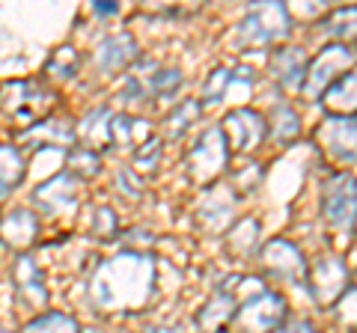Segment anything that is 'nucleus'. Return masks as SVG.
Instances as JSON below:
<instances>
[{
	"label": "nucleus",
	"instance_id": "nucleus-1",
	"mask_svg": "<svg viewBox=\"0 0 357 333\" xmlns=\"http://www.w3.org/2000/svg\"><path fill=\"white\" fill-rule=\"evenodd\" d=\"M155 283V262L146 253H119L93 277V297L105 309L140 307Z\"/></svg>",
	"mask_w": 357,
	"mask_h": 333
},
{
	"label": "nucleus",
	"instance_id": "nucleus-2",
	"mask_svg": "<svg viewBox=\"0 0 357 333\" xmlns=\"http://www.w3.org/2000/svg\"><path fill=\"white\" fill-rule=\"evenodd\" d=\"M289 24L292 18L283 3H256L241 24V42L244 45H271L289 36Z\"/></svg>",
	"mask_w": 357,
	"mask_h": 333
},
{
	"label": "nucleus",
	"instance_id": "nucleus-3",
	"mask_svg": "<svg viewBox=\"0 0 357 333\" xmlns=\"http://www.w3.org/2000/svg\"><path fill=\"white\" fill-rule=\"evenodd\" d=\"M227 161H229L227 137H223L220 128H208L194 143L191 155H188V170H191V179L197 185H211L223 173Z\"/></svg>",
	"mask_w": 357,
	"mask_h": 333
},
{
	"label": "nucleus",
	"instance_id": "nucleus-4",
	"mask_svg": "<svg viewBox=\"0 0 357 333\" xmlns=\"http://www.w3.org/2000/svg\"><path fill=\"white\" fill-rule=\"evenodd\" d=\"M0 102H3L6 114L13 116L21 125H33L36 119L48 114V107L54 102V95L39 84H27V81H15V84H3L0 90Z\"/></svg>",
	"mask_w": 357,
	"mask_h": 333
},
{
	"label": "nucleus",
	"instance_id": "nucleus-5",
	"mask_svg": "<svg viewBox=\"0 0 357 333\" xmlns=\"http://www.w3.org/2000/svg\"><path fill=\"white\" fill-rule=\"evenodd\" d=\"M351 63H354V51L349 45H328L316 60L310 63L304 86H301V90H304L307 98L325 95L331 86L345 75V69H349Z\"/></svg>",
	"mask_w": 357,
	"mask_h": 333
},
{
	"label": "nucleus",
	"instance_id": "nucleus-6",
	"mask_svg": "<svg viewBox=\"0 0 357 333\" xmlns=\"http://www.w3.org/2000/svg\"><path fill=\"white\" fill-rule=\"evenodd\" d=\"M321 208L331 226L349 229L357 224V179L349 173H337L325 185V196H321Z\"/></svg>",
	"mask_w": 357,
	"mask_h": 333
},
{
	"label": "nucleus",
	"instance_id": "nucleus-7",
	"mask_svg": "<svg viewBox=\"0 0 357 333\" xmlns=\"http://www.w3.org/2000/svg\"><path fill=\"white\" fill-rule=\"evenodd\" d=\"M283 318H286L283 297L274 292H259L236 313V325L241 333H274Z\"/></svg>",
	"mask_w": 357,
	"mask_h": 333
},
{
	"label": "nucleus",
	"instance_id": "nucleus-8",
	"mask_svg": "<svg viewBox=\"0 0 357 333\" xmlns=\"http://www.w3.org/2000/svg\"><path fill=\"white\" fill-rule=\"evenodd\" d=\"M316 137L331 158L357 161V119L349 116H328L316 128Z\"/></svg>",
	"mask_w": 357,
	"mask_h": 333
},
{
	"label": "nucleus",
	"instance_id": "nucleus-9",
	"mask_svg": "<svg viewBox=\"0 0 357 333\" xmlns=\"http://www.w3.org/2000/svg\"><path fill=\"white\" fill-rule=\"evenodd\" d=\"M310 292L319 304H337L345 295V283H349V271L337 256H321L312 271H307Z\"/></svg>",
	"mask_w": 357,
	"mask_h": 333
},
{
	"label": "nucleus",
	"instance_id": "nucleus-10",
	"mask_svg": "<svg viewBox=\"0 0 357 333\" xmlns=\"http://www.w3.org/2000/svg\"><path fill=\"white\" fill-rule=\"evenodd\" d=\"M77 191H81V182L77 176L72 173H60L48 179L42 187H36L33 194V203H36L42 212H51V215H60V212H69L77 203Z\"/></svg>",
	"mask_w": 357,
	"mask_h": 333
},
{
	"label": "nucleus",
	"instance_id": "nucleus-11",
	"mask_svg": "<svg viewBox=\"0 0 357 333\" xmlns=\"http://www.w3.org/2000/svg\"><path fill=\"white\" fill-rule=\"evenodd\" d=\"M223 137H227L238 152L256 149L265 137V122L256 110H232V114L223 119Z\"/></svg>",
	"mask_w": 357,
	"mask_h": 333
},
{
	"label": "nucleus",
	"instance_id": "nucleus-12",
	"mask_svg": "<svg viewBox=\"0 0 357 333\" xmlns=\"http://www.w3.org/2000/svg\"><path fill=\"white\" fill-rule=\"evenodd\" d=\"M262 262L274 277H286V280H307L304 256H301V250L295 247V244H289V241H271L262 250Z\"/></svg>",
	"mask_w": 357,
	"mask_h": 333
},
{
	"label": "nucleus",
	"instance_id": "nucleus-13",
	"mask_svg": "<svg viewBox=\"0 0 357 333\" xmlns=\"http://www.w3.org/2000/svg\"><path fill=\"white\" fill-rule=\"evenodd\" d=\"M307 69H310V63L301 48H277L271 57V77L283 90H301Z\"/></svg>",
	"mask_w": 357,
	"mask_h": 333
},
{
	"label": "nucleus",
	"instance_id": "nucleus-14",
	"mask_svg": "<svg viewBox=\"0 0 357 333\" xmlns=\"http://www.w3.org/2000/svg\"><path fill=\"white\" fill-rule=\"evenodd\" d=\"M36 232H39L36 215L27 212V208H15V212L0 217V241L13 250H27L36 241Z\"/></svg>",
	"mask_w": 357,
	"mask_h": 333
},
{
	"label": "nucleus",
	"instance_id": "nucleus-15",
	"mask_svg": "<svg viewBox=\"0 0 357 333\" xmlns=\"http://www.w3.org/2000/svg\"><path fill=\"white\" fill-rule=\"evenodd\" d=\"M13 280L18 286V297L30 307H45L48 301V292H45V283H42V271L36 268V262L30 256H21L13 268Z\"/></svg>",
	"mask_w": 357,
	"mask_h": 333
},
{
	"label": "nucleus",
	"instance_id": "nucleus-16",
	"mask_svg": "<svg viewBox=\"0 0 357 333\" xmlns=\"http://www.w3.org/2000/svg\"><path fill=\"white\" fill-rule=\"evenodd\" d=\"M110 110L98 107V110H89V114L81 119V125H77V137H81L84 149H105L114 143V122H110Z\"/></svg>",
	"mask_w": 357,
	"mask_h": 333
},
{
	"label": "nucleus",
	"instance_id": "nucleus-17",
	"mask_svg": "<svg viewBox=\"0 0 357 333\" xmlns=\"http://www.w3.org/2000/svg\"><path fill=\"white\" fill-rule=\"evenodd\" d=\"M232 318H236V295L227 292V288H220V292H215L208 297V304L203 307L197 325L206 333H220Z\"/></svg>",
	"mask_w": 357,
	"mask_h": 333
},
{
	"label": "nucleus",
	"instance_id": "nucleus-18",
	"mask_svg": "<svg viewBox=\"0 0 357 333\" xmlns=\"http://www.w3.org/2000/svg\"><path fill=\"white\" fill-rule=\"evenodd\" d=\"M134 60V39L128 33H119V36H110L107 42H102L96 51V63L102 72H116L126 69V65Z\"/></svg>",
	"mask_w": 357,
	"mask_h": 333
},
{
	"label": "nucleus",
	"instance_id": "nucleus-19",
	"mask_svg": "<svg viewBox=\"0 0 357 333\" xmlns=\"http://www.w3.org/2000/svg\"><path fill=\"white\" fill-rule=\"evenodd\" d=\"M321 104L331 116H345L357 110V75H342L331 90L321 95Z\"/></svg>",
	"mask_w": 357,
	"mask_h": 333
},
{
	"label": "nucleus",
	"instance_id": "nucleus-20",
	"mask_svg": "<svg viewBox=\"0 0 357 333\" xmlns=\"http://www.w3.org/2000/svg\"><path fill=\"white\" fill-rule=\"evenodd\" d=\"M321 30L328 36L337 39V45H345V42L357 39V9L349 6V9H333V13L321 21Z\"/></svg>",
	"mask_w": 357,
	"mask_h": 333
},
{
	"label": "nucleus",
	"instance_id": "nucleus-21",
	"mask_svg": "<svg viewBox=\"0 0 357 333\" xmlns=\"http://www.w3.org/2000/svg\"><path fill=\"white\" fill-rule=\"evenodd\" d=\"M301 134V119L292 107H274L271 114V137L277 143H292Z\"/></svg>",
	"mask_w": 357,
	"mask_h": 333
},
{
	"label": "nucleus",
	"instance_id": "nucleus-22",
	"mask_svg": "<svg viewBox=\"0 0 357 333\" xmlns=\"http://www.w3.org/2000/svg\"><path fill=\"white\" fill-rule=\"evenodd\" d=\"M256 235H259V224H256L253 217H244L238 220L236 226L229 232V250L244 256V253H250L256 247Z\"/></svg>",
	"mask_w": 357,
	"mask_h": 333
},
{
	"label": "nucleus",
	"instance_id": "nucleus-23",
	"mask_svg": "<svg viewBox=\"0 0 357 333\" xmlns=\"http://www.w3.org/2000/svg\"><path fill=\"white\" fill-rule=\"evenodd\" d=\"M199 107H203V104L194 102V98H191V102H182V104H178L173 114L167 116V122H164L167 137H182L185 131H188V125H191V122L199 116Z\"/></svg>",
	"mask_w": 357,
	"mask_h": 333
},
{
	"label": "nucleus",
	"instance_id": "nucleus-24",
	"mask_svg": "<svg viewBox=\"0 0 357 333\" xmlns=\"http://www.w3.org/2000/svg\"><path fill=\"white\" fill-rule=\"evenodd\" d=\"M24 333H77V321L63 313H48V316L33 318L24 327Z\"/></svg>",
	"mask_w": 357,
	"mask_h": 333
},
{
	"label": "nucleus",
	"instance_id": "nucleus-25",
	"mask_svg": "<svg viewBox=\"0 0 357 333\" xmlns=\"http://www.w3.org/2000/svg\"><path fill=\"white\" fill-rule=\"evenodd\" d=\"M24 179V161L13 146H0V187H13Z\"/></svg>",
	"mask_w": 357,
	"mask_h": 333
},
{
	"label": "nucleus",
	"instance_id": "nucleus-26",
	"mask_svg": "<svg viewBox=\"0 0 357 333\" xmlns=\"http://www.w3.org/2000/svg\"><path fill=\"white\" fill-rule=\"evenodd\" d=\"M229 84H232V69H215L211 77L206 81V86H203V102L206 104L223 102L227 93H229Z\"/></svg>",
	"mask_w": 357,
	"mask_h": 333
},
{
	"label": "nucleus",
	"instance_id": "nucleus-27",
	"mask_svg": "<svg viewBox=\"0 0 357 333\" xmlns=\"http://www.w3.org/2000/svg\"><path fill=\"white\" fill-rule=\"evenodd\" d=\"M75 69H77V54L69 45L57 48L54 51V57L48 60V75H54V77H72Z\"/></svg>",
	"mask_w": 357,
	"mask_h": 333
},
{
	"label": "nucleus",
	"instance_id": "nucleus-28",
	"mask_svg": "<svg viewBox=\"0 0 357 333\" xmlns=\"http://www.w3.org/2000/svg\"><path fill=\"white\" fill-rule=\"evenodd\" d=\"M178 84H182V75L176 69H164V72H155L152 75V86H149V95H161V98H173Z\"/></svg>",
	"mask_w": 357,
	"mask_h": 333
},
{
	"label": "nucleus",
	"instance_id": "nucleus-29",
	"mask_svg": "<svg viewBox=\"0 0 357 333\" xmlns=\"http://www.w3.org/2000/svg\"><path fill=\"white\" fill-rule=\"evenodd\" d=\"M69 173L77 176V173H98V155L93 149H84L77 146L69 152Z\"/></svg>",
	"mask_w": 357,
	"mask_h": 333
},
{
	"label": "nucleus",
	"instance_id": "nucleus-30",
	"mask_svg": "<svg viewBox=\"0 0 357 333\" xmlns=\"http://www.w3.org/2000/svg\"><path fill=\"white\" fill-rule=\"evenodd\" d=\"M161 158V140H146L143 146L134 149V164L140 166V170H152L155 164Z\"/></svg>",
	"mask_w": 357,
	"mask_h": 333
},
{
	"label": "nucleus",
	"instance_id": "nucleus-31",
	"mask_svg": "<svg viewBox=\"0 0 357 333\" xmlns=\"http://www.w3.org/2000/svg\"><path fill=\"white\" fill-rule=\"evenodd\" d=\"M229 215H232L229 206H203V212H199V224H206L208 229H223L229 224Z\"/></svg>",
	"mask_w": 357,
	"mask_h": 333
},
{
	"label": "nucleus",
	"instance_id": "nucleus-32",
	"mask_svg": "<svg viewBox=\"0 0 357 333\" xmlns=\"http://www.w3.org/2000/svg\"><path fill=\"white\" fill-rule=\"evenodd\" d=\"M337 316L345 327H357V288L345 292L337 301Z\"/></svg>",
	"mask_w": 357,
	"mask_h": 333
},
{
	"label": "nucleus",
	"instance_id": "nucleus-33",
	"mask_svg": "<svg viewBox=\"0 0 357 333\" xmlns=\"http://www.w3.org/2000/svg\"><path fill=\"white\" fill-rule=\"evenodd\" d=\"M93 215H96V224L89 226V229H93L98 238L114 235V232H116V217H114V212H110V208H105V206H98V208H93Z\"/></svg>",
	"mask_w": 357,
	"mask_h": 333
},
{
	"label": "nucleus",
	"instance_id": "nucleus-34",
	"mask_svg": "<svg viewBox=\"0 0 357 333\" xmlns=\"http://www.w3.org/2000/svg\"><path fill=\"white\" fill-rule=\"evenodd\" d=\"M274 333H319V330L307 325V321H292V325H286V327H277Z\"/></svg>",
	"mask_w": 357,
	"mask_h": 333
},
{
	"label": "nucleus",
	"instance_id": "nucleus-35",
	"mask_svg": "<svg viewBox=\"0 0 357 333\" xmlns=\"http://www.w3.org/2000/svg\"><path fill=\"white\" fill-rule=\"evenodd\" d=\"M96 13H102V15H105V13H107V15H114V13H116V6H114V3H107V6H105V3H98V6H96Z\"/></svg>",
	"mask_w": 357,
	"mask_h": 333
},
{
	"label": "nucleus",
	"instance_id": "nucleus-36",
	"mask_svg": "<svg viewBox=\"0 0 357 333\" xmlns=\"http://www.w3.org/2000/svg\"><path fill=\"white\" fill-rule=\"evenodd\" d=\"M149 333H182V330H176V327H155V330H149Z\"/></svg>",
	"mask_w": 357,
	"mask_h": 333
},
{
	"label": "nucleus",
	"instance_id": "nucleus-37",
	"mask_svg": "<svg viewBox=\"0 0 357 333\" xmlns=\"http://www.w3.org/2000/svg\"><path fill=\"white\" fill-rule=\"evenodd\" d=\"M6 196V187H0V199H3Z\"/></svg>",
	"mask_w": 357,
	"mask_h": 333
},
{
	"label": "nucleus",
	"instance_id": "nucleus-38",
	"mask_svg": "<svg viewBox=\"0 0 357 333\" xmlns=\"http://www.w3.org/2000/svg\"><path fill=\"white\" fill-rule=\"evenodd\" d=\"M0 333H13V330H6V327H0Z\"/></svg>",
	"mask_w": 357,
	"mask_h": 333
},
{
	"label": "nucleus",
	"instance_id": "nucleus-39",
	"mask_svg": "<svg viewBox=\"0 0 357 333\" xmlns=\"http://www.w3.org/2000/svg\"><path fill=\"white\" fill-rule=\"evenodd\" d=\"M84 333H96V330H84Z\"/></svg>",
	"mask_w": 357,
	"mask_h": 333
}]
</instances>
